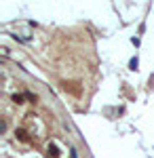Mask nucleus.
I'll return each instance as SVG.
<instances>
[{"mask_svg":"<svg viewBox=\"0 0 154 158\" xmlns=\"http://www.w3.org/2000/svg\"><path fill=\"white\" fill-rule=\"evenodd\" d=\"M15 135H17V137H19L21 141H25V139H28V135H25L24 129H17V131H15Z\"/></svg>","mask_w":154,"mask_h":158,"instance_id":"obj_2","label":"nucleus"},{"mask_svg":"<svg viewBox=\"0 0 154 158\" xmlns=\"http://www.w3.org/2000/svg\"><path fill=\"white\" fill-rule=\"evenodd\" d=\"M129 68H131V70H135V68H137V59H131L129 61Z\"/></svg>","mask_w":154,"mask_h":158,"instance_id":"obj_4","label":"nucleus"},{"mask_svg":"<svg viewBox=\"0 0 154 158\" xmlns=\"http://www.w3.org/2000/svg\"><path fill=\"white\" fill-rule=\"evenodd\" d=\"M25 97L30 99V101H36V95H32V93H25Z\"/></svg>","mask_w":154,"mask_h":158,"instance_id":"obj_5","label":"nucleus"},{"mask_svg":"<svg viewBox=\"0 0 154 158\" xmlns=\"http://www.w3.org/2000/svg\"><path fill=\"white\" fill-rule=\"evenodd\" d=\"M13 101H15V103H21L24 97H21V95H13Z\"/></svg>","mask_w":154,"mask_h":158,"instance_id":"obj_3","label":"nucleus"},{"mask_svg":"<svg viewBox=\"0 0 154 158\" xmlns=\"http://www.w3.org/2000/svg\"><path fill=\"white\" fill-rule=\"evenodd\" d=\"M47 154H49V158H59V150H57V146H51L47 148Z\"/></svg>","mask_w":154,"mask_h":158,"instance_id":"obj_1","label":"nucleus"}]
</instances>
